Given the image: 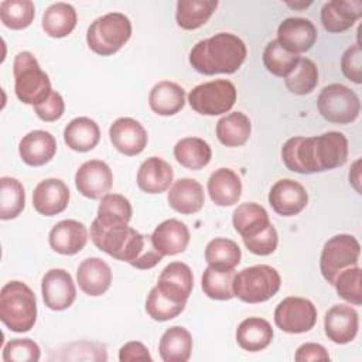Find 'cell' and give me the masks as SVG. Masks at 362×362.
Segmentation results:
<instances>
[{
  "label": "cell",
  "instance_id": "cell-24",
  "mask_svg": "<svg viewBox=\"0 0 362 362\" xmlns=\"http://www.w3.org/2000/svg\"><path fill=\"white\" fill-rule=\"evenodd\" d=\"M151 240L163 256L182 253L189 243V230L187 225L178 219H167L161 222L153 232Z\"/></svg>",
  "mask_w": 362,
  "mask_h": 362
},
{
  "label": "cell",
  "instance_id": "cell-20",
  "mask_svg": "<svg viewBox=\"0 0 362 362\" xmlns=\"http://www.w3.org/2000/svg\"><path fill=\"white\" fill-rule=\"evenodd\" d=\"M48 242L57 253L72 256L85 247L88 242V229L79 221L64 219L49 230Z\"/></svg>",
  "mask_w": 362,
  "mask_h": 362
},
{
  "label": "cell",
  "instance_id": "cell-30",
  "mask_svg": "<svg viewBox=\"0 0 362 362\" xmlns=\"http://www.w3.org/2000/svg\"><path fill=\"white\" fill-rule=\"evenodd\" d=\"M273 339V328L269 321L259 317L243 320L236 328L238 345L249 352H259L270 345Z\"/></svg>",
  "mask_w": 362,
  "mask_h": 362
},
{
  "label": "cell",
  "instance_id": "cell-52",
  "mask_svg": "<svg viewBox=\"0 0 362 362\" xmlns=\"http://www.w3.org/2000/svg\"><path fill=\"white\" fill-rule=\"evenodd\" d=\"M359 165H361V160H356L349 171V182L354 185V188L356 189V192L361 194V187H359V182H361V170H359Z\"/></svg>",
  "mask_w": 362,
  "mask_h": 362
},
{
  "label": "cell",
  "instance_id": "cell-25",
  "mask_svg": "<svg viewBox=\"0 0 362 362\" xmlns=\"http://www.w3.org/2000/svg\"><path fill=\"white\" fill-rule=\"evenodd\" d=\"M167 201L170 206L184 215L197 214L205 202L202 185L192 178H180L168 191Z\"/></svg>",
  "mask_w": 362,
  "mask_h": 362
},
{
  "label": "cell",
  "instance_id": "cell-22",
  "mask_svg": "<svg viewBox=\"0 0 362 362\" xmlns=\"http://www.w3.org/2000/svg\"><path fill=\"white\" fill-rule=\"evenodd\" d=\"M18 153L27 165L40 167L49 163L55 156L57 140L49 132L33 130L20 140Z\"/></svg>",
  "mask_w": 362,
  "mask_h": 362
},
{
  "label": "cell",
  "instance_id": "cell-28",
  "mask_svg": "<svg viewBox=\"0 0 362 362\" xmlns=\"http://www.w3.org/2000/svg\"><path fill=\"white\" fill-rule=\"evenodd\" d=\"M151 110L160 116H173L185 105V90L175 82L160 81L148 95Z\"/></svg>",
  "mask_w": 362,
  "mask_h": 362
},
{
  "label": "cell",
  "instance_id": "cell-40",
  "mask_svg": "<svg viewBox=\"0 0 362 362\" xmlns=\"http://www.w3.org/2000/svg\"><path fill=\"white\" fill-rule=\"evenodd\" d=\"M235 269L233 270H219L212 266H208L204 270L202 274V290L204 293L214 300L226 301L235 297L233 294V277H235Z\"/></svg>",
  "mask_w": 362,
  "mask_h": 362
},
{
  "label": "cell",
  "instance_id": "cell-23",
  "mask_svg": "<svg viewBox=\"0 0 362 362\" xmlns=\"http://www.w3.org/2000/svg\"><path fill=\"white\" fill-rule=\"evenodd\" d=\"M76 281L85 294L98 297L110 287L112 270L100 257H88L78 266Z\"/></svg>",
  "mask_w": 362,
  "mask_h": 362
},
{
  "label": "cell",
  "instance_id": "cell-41",
  "mask_svg": "<svg viewBox=\"0 0 362 362\" xmlns=\"http://www.w3.org/2000/svg\"><path fill=\"white\" fill-rule=\"evenodd\" d=\"M284 83L294 95L311 93L318 83L317 65L308 58H300L296 66L284 78Z\"/></svg>",
  "mask_w": 362,
  "mask_h": 362
},
{
  "label": "cell",
  "instance_id": "cell-37",
  "mask_svg": "<svg viewBox=\"0 0 362 362\" xmlns=\"http://www.w3.org/2000/svg\"><path fill=\"white\" fill-rule=\"evenodd\" d=\"M132 205L129 199L120 194H106L100 198L96 221L105 226L127 225L132 219Z\"/></svg>",
  "mask_w": 362,
  "mask_h": 362
},
{
  "label": "cell",
  "instance_id": "cell-16",
  "mask_svg": "<svg viewBox=\"0 0 362 362\" xmlns=\"http://www.w3.org/2000/svg\"><path fill=\"white\" fill-rule=\"evenodd\" d=\"M279 44L293 54L308 51L317 41L315 25L301 17H288L277 28Z\"/></svg>",
  "mask_w": 362,
  "mask_h": 362
},
{
  "label": "cell",
  "instance_id": "cell-29",
  "mask_svg": "<svg viewBox=\"0 0 362 362\" xmlns=\"http://www.w3.org/2000/svg\"><path fill=\"white\" fill-rule=\"evenodd\" d=\"M99 139V126L90 117H75L64 129V141L74 151L86 153L96 147Z\"/></svg>",
  "mask_w": 362,
  "mask_h": 362
},
{
  "label": "cell",
  "instance_id": "cell-31",
  "mask_svg": "<svg viewBox=\"0 0 362 362\" xmlns=\"http://www.w3.org/2000/svg\"><path fill=\"white\" fill-rule=\"evenodd\" d=\"M164 362H187L192 352V337L184 327H170L164 331L158 345Z\"/></svg>",
  "mask_w": 362,
  "mask_h": 362
},
{
  "label": "cell",
  "instance_id": "cell-19",
  "mask_svg": "<svg viewBox=\"0 0 362 362\" xmlns=\"http://www.w3.org/2000/svg\"><path fill=\"white\" fill-rule=\"evenodd\" d=\"M69 202V188L59 178H45L37 184L33 192L34 209L45 216H54L65 211Z\"/></svg>",
  "mask_w": 362,
  "mask_h": 362
},
{
  "label": "cell",
  "instance_id": "cell-6",
  "mask_svg": "<svg viewBox=\"0 0 362 362\" xmlns=\"http://www.w3.org/2000/svg\"><path fill=\"white\" fill-rule=\"evenodd\" d=\"M132 37V23L123 13H107L98 17L86 31L88 47L98 55L116 54Z\"/></svg>",
  "mask_w": 362,
  "mask_h": 362
},
{
  "label": "cell",
  "instance_id": "cell-43",
  "mask_svg": "<svg viewBox=\"0 0 362 362\" xmlns=\"http://www.w3.org/2000/svg\"><path fill=\"white\" fill-rule=\"evenodd\" d=\"M300 57L283 48L277 40H272L263 51V64L266 69L279 78H286L296 66Z\"/></svg>",
  "mask_w": 362,
  "mask_h": 362
},
{
  "label": "cell",
  "instance_id": "cell-5",
  "mask_svg": "<svg viewBox=\"0 0 362 362\" xmlns=\"http://www.w3.org/2000/svg\"><path fill=\"white\" fill-rule=\"evenodd\" d=\"M13 75L16 95L25 105L35 106L52 92L48 75L30 51H21L14 57Z\"/></svg>",
  "mask_w": 362,
  "mask_h": 362
},
{
  "label": "cell",
  "instance_id": "cell-47",
  "mask_svg": "<svg viewBox=\"0 0 362 362\" xmlns=\"http://www.w3.org/2000/svg\"><path fill=\"white\" fill-rule=\"evenodd\" d=\"M279 236L276 228L270 223L267 225L262 232L256 233L255 236L243 239L245 246L255 255L259 256H267L272 255L277 247Z\"/></svg>",
  "mask_w": 362,
  "mask_h": 362
},
{
  "label": "cell",
  "instance_id": "cell-2",
  "mask_svg": "<svg viewBox=\"0 0 362 362\" xmlns=\"http://www.w3.org/2000/svg\"><path fill=\"white\" fill-rule=\"evenodd\" d=\"M90 239L99 250L140 270L153 269L163 260V255L156 249L151 236L141 235L127 225L105 226L93 219Z\"/></svg>",
  "mask_w": 362,
  "mask_h": 362
},
{
  "label": "cell",
  "instance_id": "cell-4",
  "mask_svg": "<svg viewBox=\"0 0 362 362\" xmlns=\"http://www.w3.org/2000/svg\"><path fill=\"white\" fill-rule=\"evenodd\" d=\"M0 320L13 332L30 331L37 320V298L23 281L13 280L0 291Z\"/></svg>",
  "mask_w": 362,
  "mask_h": 362
},
{
  "label": "cell",
  "instance_id": "cell-3",
  "mask_svg": "<svg viewBox=\"0 0 362 362\" xmlns=\"http://www.w3.org/2000/svg\"><path fill=\"white\" fill-rule=\"evenodd\" d=\"M247 55L245 42L235 34L218 33L198 41L189 52V64L204 75L233 74Z\"/></svg>",
  "mask_w": 362,
  "mask_h": 362
},
{
  "label": "cell",
  "instance_id": "cell-35",
  "mask_svg": "<svg viewBox=\"0 0 362 362\" xmlns=\"http://www.w3.org/2000/svg\"><path fill=\"white\" fill-rule=\"evenodd\" d=\"M252 132L249 117L242 112H233L216 123V137L226 147H238L245 144Z\"/></svg>",
  "mask_w": 362,
  "mask_h": 362
},
{
  "label": "cell",
  "instance_id": "cell-42",
  "mask_svg": "<svg viewBox=\"0 0 362 362\" xmlns=\"http://www.w3.org/2000/svg\"><path fill=\"white\" fill-rule=\"evenodd\" d=\"M35 17L31 0H4L0 3V20L11 30L27 28Z\"/></svg>",
  "mask_w": 362,
  "mask_h": 362
},
{
  "label": "cell",
  "instance_id": "cell-17",
  "mask_svg": "<svg viewBox=\"0 0 362 362\" xmlns=\"http://www.w3.org/2000/svg\"><path fill=\"white\" fill-rule=\"evenodd\" d=\"M156 286L167 298L187 303L194 287L192 270L182 262H173L163 269Z\"/></svg>",
  "mask_w": 362,
  "mask_h": 362
},
{
  "label": "cell",
  "instance_id": "cell-34",
  "mask_svg": "<svg viewBox=\"0 0 362 362\" xmlns=\"http://www.w3.org/2000/svg\"><path fill=\"white\" fill-rule=\"evenodd\" d=\"M216 7V0H180L175 11L177 24L184 30H197L211 18Z\"/></svg>",
  "mask_w": 362,
  "mask_h": 362
},
{
  "label": "cell",
  "instance_id": "cell-14",
  "mask_svg": "<svg viewBox=\"0 0 362 362\" xmlns=\"http://www.w3.org/2000/svg\"><path fill=\"white\" fill-rule=\"evenodd\" d=\"M113 147L124 156H137L147 146V132L140 122L132 117H119L109 127Z\"/></svg>",
  "mask_w": 362,
  "mask_h": 362
},
{
  "label": "cell",
  "instance_id": "cell-50",
  "mask_svg": "<svg viewBox=\"0 0 362 362\" xmlns=\"http://www.w3.org/2000/svg\"><path fill=\"white\" fill-rule=\"evenodd\" d=\"M294 359L297 362H308V361H329V355L327 349L315 342H305L297 348Z\"/></svg>",
  "mask_w": 362,
  "mask_h": 362
},
{
  "label": "cell",
  "instance_id": "cell-13",
  "mask_svg": "<svg viewBox=\"0 0 362 362\" xmlns=\"http://www.w3.org/2000/svg\"><path fill=\"white\" fill-rule=\"evenodd\" d=\"M113 184L110 167L102 160L85 161L75 174V187L86 198L98 199L105 197Z\"/></svg>",
  "mask_w": 362,
  "mask_h": 362
},
{
  "label": "cell",
  "instance_id": "cell-26",
  "mask_svg": "<svg viewBox=\"0 0 362 362\" xmlns=\"http://www.w3.org/2000/svg\"><path fill=\"white\" fill-rule=\"evenodd\" d=\"M171 165L160 157H150L141 163L137 171V185L147 194H161L173 182Z\"/></svg>",
  "mask_w": 362,
  "mask_h": 362
},
{
  "label": "cell",
  "instance_id": "cell-18",
  "mask_svg": "<svg viewBox=\"0 0 362 362\" xmlns=\"http://www.w3.org/2000/svg\"><path fill=\"white\" fill-rule=\"evenodd\" d=\"M359 328L356 310L346 304L331 307L324 317V329L328 339L335 344H348L355 339Z\"/></svg>",
  "mask_w": 362,
  "mask_h": 362
},
{
  "label": "cell",
  "instance_id": "cell-11",
  "mask_svg": "<svg viewBox=\"0 0 362 362\" xmlns=\"http://www.w3.org/2000/svg\"><path fill=\"white\" fill-rule=\"evenodd\" d=\"M274 322L288 334L307 332L317 322V308L307 298L286 297L274 310Z\"/></svg>",
  "mask_w": 362,
  "mask_h": 362
},
{
  "label": "cell",
  "instance_id": "cell-12",
  "mask_svg": "<svg viewBox=\"0 0 362 362\" xmlns=\"http://www.w3.org/2000/svg\"><path fill=\"white\" fill-rule=\"evenodd\" d=\"M41 293L44 304L54 311L69 308L76 297L72 276L64 269H51L44 274L41 280Z\"/></svg>",
  "mask_w": 362,
  "mask_h": 362
},
{
  "label": "cell",
  "instance_id": "cell-27",
  "mask_svg": "<svg viewBox=\"0 0 362 362\" xmlns=\"http://www.w3.org/2000/svg\"><path fill=\"white\" fill-rule=\"evenodd\" d=\"M208 194L218 206L235 205L242 195V181L233 170L218 168L208 180Z\"/></svg>",
  "mask_w": 362,
  "mask_h": 362
},
{
  "label": "cell",
  "instance_id": "cell-39",
  "mask_svg": "<svg viewBox=\"0 0 362 362\" xmlns=\"http://www.w3.org/2000/svg\"><path fill=\"white\" fill-rule=\"evenodd\" d=\"M25 205V192L17 178H0V218L3 221L17 218Z\"/></svg>",
  "mask_w": 362,
  "mask_h": 362
},
{
  "label": "cell",
  "instance_id": "cell-53",
  "mask_svg": "<svg viewBox=\"0 0 362 362\" xmlns=\"http://www.w3.org/2000/svg\"><path fill=\"white\" fill-rule=\"evenodd\" d=\"M311 3H313V1H307V3H287V6L291 7V8H305V7H308Z\"/></svg>",
  "mask_w": 362,
  "mask_h": 362
},
{
  "label": "cell",
  "instance_id": "cell-46",
  "mask_svg": "<svg viewBox=\"0 0 362 362\" xmlns=\"http://www.w3.org/2000/svg\"><path fill=\"white\" fill-rule=\"evenodd\" d=\"M40 346L30 338H16L3 348L4 362H37L40 361Z\"/></svg>",
  "mask_w": 362,
  "mask_h": 362
},
{
  "label": "cell",
  "instance_id": "cell-8",
  "mask_svg": "<svg viewBox=\"0 0 362 362\" xmlns=\"http://www.w3.org/2000/svg\"><path fill=\"white\" fill-rule=\"evenodd\" d=\"M317 107L320 115L337 124H348L356 120L361 112L358 95L342 83H331L318 95Z\"/></svg>",
  "mask_w": 362,
  "mask_h": 362
},
{
  "label": "cell",
  "instance_id": "cell-15",
  "mask_svg": "<svg viewBox=\"0 0 362 362\" xmlns=\"http://www.w3.org/2000/svg\"><path fill=\"white\" fill-rule=\"evenodd\" d=\"M269 204L273 211L281 216L300 214L308 204L305 188L290 178L279 180L269 191Z\"/></svg>",
  "mask_w": 362,
  "mask_h": 362
},
{
  "label": "cell",
  "instance_id": "cell-51",
  "mask_svg": "<svg viewBox=\"0 0 362 362\" xmlns=\"http://www.w3.org/2000/svg\"><path fill=\"white\" fill-rule=\"evenodd\" d=\"M119 361H151V355L147 346L139 341H130L124 344L119 351Z\"/></svg>",
  "mask_w": 362,
  "mask_h": 362
},
{
  "label": "cell",
  "instance_id": "cell-10",
  "mask_svg": "<svg viewBox=\"0 0 362 362\" xmlns=\"http://www.w3.org/2000/svg\"><path fill=\"white\" fill-rule=\"evenodd\" d=\"M361 255V246L355 236L348 233H339L329 238L321 252L320 269L322 277L334 284L335 277L346 267L358 264Z\"/></svg>",
  "mask_w": 362,
  "mask_h": 362
},
{
  "label": "cell",
  "instance_id": "cell-36",
  "mask_svg": "<svg viewBox=\"0 0 362 362\" xmlns=\"http://www.w3.org/2000/svg\"><path fill=\"white\" fill-rule=\"evenodd\" d=\"M174 157L185 168L201 170L209 164L212 150L209 144L199 137H185L174 146Z\"/></svg>",
  "mask_w": 362,
  "mask_h": 362
},
{
  "label": "cell",
  "instance_id": "cell-21",
  "mask_svg": "<svg viewBox=\"0 0 362 362\" xmlns=\"http://www.w3.org/2000/svg\"><path fill=\"white\" fill-rule=\"evenodd\" d=\"M362 17L361 0H332L321 8V23L328 33L349 30Z\"/></svg>",
  "mask_w": 362,
  "mask_h": 362
},
{
  "label": "cell",
  "instance_id": "cell-44",
  "mask_svg": "<svg viewBox=\"0 0 362 362\" xmlns=\"http://www.w3.org/2000/svg\"><path fill=\"white\" fill-rule=\"evenodd\" d=\"M362 273L359 266H352L344 269L334 280L335 290L339 297H342L345 301L361 305L362 304Z\"/></svg>",
  "mask_w": 362,
  "mask_h": 362
},
{
  "label": "cell",
  "instance_id": "cell-32",
  "mask_svg": "<svg viewBox=\"0 0 362 362\" xmlns=\"http://www.w3.org/2000/svg\"><path fill=\"white\" fill-rule=\"evenodd\" d=\"M232 223L242 239H246L262 232L272 222L267 211L262 205L256 202H245L233 211Z\"/></svg>",
  "mask_w": 362,
  "mask_h": 362
},
{
  "label": "cell",
  "instance_id": "cell-48",
  "mask_svg": "<svg viewBox=\"0 0 362 362\" xmlns=\"http://www.w3.org/2000/svg\"><path fill=\"white\" fill-rule=\"evenodd\" d=\"M342 74L352 82H362V51L359 44H354L345 49L341 57Z\"/></svg>",
  "mask_w": 362,
  "mask_h": 362
},
{
  "label": "cell",
  "instance_id": "cell-7",
  "mask_svg": "<svg viewBox=\"0 0 362 362\" xmlns=\"http://www.w3.org/2000/svg\"><path fill=\"white\" fill-rule=\"evenodd\" d=\"M281 286L279 272L269 264H255L246 267L233 277V294L239 300L256 304L270 300Z\"/></svg>",
  "mask_w": 362,
  "mask_h": 362
},
{
  "label": "cell",
  "instance_id": "cell-9",
  "mask_svg": "<svg viewBox=\"0 0 362 362\" xmlns=\"http://www.w3.org/2000/svg\"><path fill=\"white\" fill-rule=\"evenodd\" d=\"M236 95V88L230 81L215 79L197 85L188 95V103L199 115L216 116L233 107Z\"/></svg>",
  "mask_w": 362,
  "mask_h": 362
},
{
  "label": "cell",
  "instance_id": "cell-38",
  "mask_svg": "<svg viewBox=\"0 0 362 362\" xmlns=\"http://www.w3.org/2000/svg\"><path fill=\"white\" fill-rule=\"evenodd\" d=\"M240 247L226 238H215L205 247V260L219 270H233L240 263Z\"/></svg>",
  "mask_w": 362,
  "mask_h": 362
},
{
  "label": "cell",
  "instance_id": "cell-1",
  "mask_svg": "<svg viewBox=\"0 0 362 362\" xmlns=\"http://www.w3.org/2000/svg\"><path fill=\"white\" fill-rule=\"evenodd\" d=\"M284 165L298 174L334 170L346 163L348 140L339 132H327L314 137H291L281 147Z\"/></svg>",
  "mask_w": 362,
  "mask_h": 362
},
{
  "label": "cell",
  "instance_id": "cell-49",
  "mask_svg": "<svg viewBox=\"0 0 362 362\" xmlns=\"http://www.w3.org/2000/svg\"><path fill=\"white\" fill-rule=\"evenodd\" d=\"M64 110H65L64 99L57 90H52L51 95L44 102L34 106L35 115L44 122L58 120L64 115Z\"/></svg>",
  "mask_w": 362,
  "mask_h": 362
},
{
  "label": "cell",
  "instance_id": "cell-45",
  "mask_svg": "<svg viewBox=\"0 0 362 362\" xmlns=\"http://www.w3.org/2000/svg\"><path fill=\"white\" fill-rule=\"evenodd\" d=\"M185 308V303H175L167 298L158 288L154 286L146 300V311L156 321H168L181 314Z\"/></svg>",
  "mask_w": 362,
  "mask_h": 362
},
{
  "label": "cell",
  "instance_id": "cell-33",
  "mask_svg": "<svg viewBox=\"0 0 362 362\" xmlns=\"http://www.w3.org/2000/svg\"><path fill=\"white\" fill-rule=\"evenodd\" d=\"M76 11L68 3H54L42 14V30L52 38H64L76 25Z\"/></svg>",
  "mask_w": 362,
  "mask_h": 362
}]
</instances>
